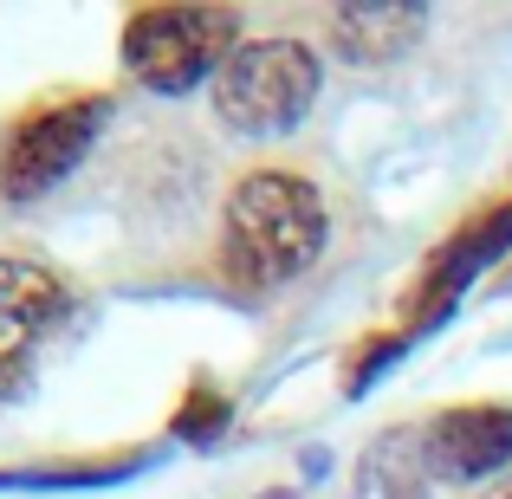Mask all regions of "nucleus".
<instances>
[{"label": "nucleus", "mask_w": 512, "mask_h": 499, "mask_svg": "<svg viewBox=\"0 0 512 499\" xmlns=\"http://www.w3.org/2000/svg\"><path fill=\"white\" fill-rule=\"evenodd\" d=\"M487 499H512V480H500V487H493V493H487Z\"/></svg>", "instance_id": "nucleus-10"}, {"label": "nucleus", "mask_w": 512, "mask_h": 499, "mask_svg": "<svg viewBox=\"0 0 512 499\" xmlns=\"http://www.w3.org/2000/svg\"><path fill=\"white\" fill-rule=\"evenodd\" d=\"M240 52V13L234 7H143L124 26V65L137 85L163 91H195L208 72H221Z\"/></svg>", "instance_id": "nucleus-3"}, {"label": "nucleus", "mask_w": 512, "mask_h": 499, "mask_svg": "<svg viewBox=\"0 0 512 499\" xmlns=\"http://www.w3.org/2000/svg\"><path fill=\"white\" fill-rule=\"evenodd\" d=\"M260 499H299V493H286V487H273V493H260Z\"/></svg>", "instance_id": "nucleus-11"}, {"label": "nucleus", "mask_w": 512, "mask_h": 499, "mask_svg": "<svg viewBox=\"0 0 512 499\" xmlns=\"http://www.w3.org/2000/svg\"><path fill=\"white\" fill-rule=\"evenodd\" d=\"M72 312L65 286L33 260H0V396H20L33 357L46 350V337L59 331V318Z\"/></svg>", "instance_id": "nucleus-5"}, {"label": "nucleus", "mask_w": 512, "mask_h": 499, "mask_svg": "<svg viewBox=\"0 0 512 499\" xmlns=\"http://www.w3.org/2000/svg\"><path fill=\"white\" fill-rule=\"evenodd\" d=\"M357 499H428V467H422V441L415 435H383L363 454Z\"/></svg>", "instance_id": "nucleus-9"}, {"label": "nucleus", "mask_w": 512, "mask_h": 499, "mask_svg": "<svg viewBox=\"0 0 512 499\" xmlns=\"http://www.w3.org/2000/svg\"><path fill=\"white\" fill-rule=\"evenodd\" d=\"M111 124V98H65V104H39L0 143V195L7 201H33L52 182H65L85 150L104 137Z\"/></svg>", "instance_id": "nucleus-4"}, {"label": "nucleus", "mask_w": 512, "mask_h": 499, "mask_svg": "<svg viewBox=\"0 0 512 499\" xmlns=\"http://www.w3.org/2000/svg\"><path fill=\"white\" fill-rule=\"evenodd\" d=\"M318 52L299 39H247L234 59L214 72V111L240 137H279V130L305 124L318 104Z\"/></svg>", "instance_id": "nucleus-2"}, {"label": "nucleus", "mask_w": 512, "mask_h": 499, "mask_svg": "<svg viewBox=\"0 0 512 499\" xmlns=\"http://www.w3.org/2000/svg\"><path fill=\"white\" fill-rule=\"evenodd\" d=\"M325 195L305 175L260 169L227 195V273L240 286H292L325 253Z\"/></svg>", "instance_id": "nucleus-1"}, {"label": "nucleus", "mask_w": 512, "mask_h": 499, "mask_svg": "<svg viewBox=\"0 0 512 499\" xmlns=\"http://www.w3.org/2000/svg\"><path fill=\"white\" fill-rule=\"evenodd\" d=\"M506 247H512V201H506V208H493L474 234H461L435 260V273H428V312H448V305L461 299V286H474V279L487 273V260H500Z\"/></svg>", "instance_id": "nucleus-8"}, {"label": "nucleus", "mask_w": 512, "mask_h": 499, "mask_svg": "<svg viewBox=\"0 0 512 499\" xmlns=\"http://www.w3.org/2000/svg\"><path fill=\"white\" fill-rule=\"evenodd\" d=\"M422 467L428 480H487L512 461V409L474 402V409H448L422 428Z\"/></svg>", "instance_id": "nucleus-6"}, {"label": "nucleus", "mask_w": 512, "mask_h": 499, "mask_svg": "<svg viewBox=\"0 0 512 499\" xmlns=\"http://www.w3.org/2000/svg\"><path fill=\"white\" fill-rule=\"evenodd\" d=\"M331 39L350 52L357 65H396L402 52L422 39V7L409 0H370V7H338Z\"/></svg>", "instance_id": "nucleus-7"}]
</instances>
